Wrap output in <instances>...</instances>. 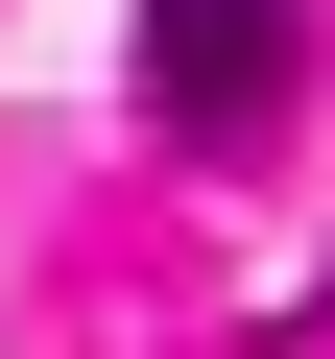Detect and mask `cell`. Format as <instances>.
<instances>
[{
	"instance_id": "cell-1",
	"label": "cell",
	"mask_w": 335,
	"mask_h": 359,
	"mask_svg": "<svg viewBox=\"0 0 335 359\" xmlns=\"http://www.w3.org/2000/svg\"><path fill=\"white\" fill-rule=\"evenodd\" d=\"M311 72V0H144V120L168 144H264Z\"/></svg>"
}]
</instances>
